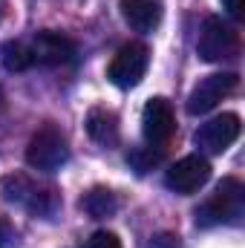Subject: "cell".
<instances>
[{
    "label": "cell",
    "mask_w": 245,
    "mask_h": 248,
    "mask_svg": "<svg viewBox=\"0 0 245 248\" xmlns=\"http://www.w3.org/2000/svg\"><path fill=\"white\" fill-rule=\"evenodd\" d=\"M0 58H3V66L9 72H23L29 69V52H26V44L23 41H9L3 49H0Z\"/></svg>",
    "instance_id": "14"
},
{
    "label": "cell",
    "mask_w": 245,
    "mask_h": 248,
    "mask_svg": "<svg viewBox=\"0 0 245 248\" xmlns=\"http://www.w3.org/2000/svg\"><path fill=\"white\" fill-rule=\"evenodd\" d=\"M162 153L165 150H156V147H133L130 153H127V162L138 170V173H147V170H153V165H159L162 162Z\"/></svg>",
    "instance_id": "15"
},
{
    "label": "cell",
    "mask_w": 245,
    "mask_h": 248,
    "mask_svg": "<svg viewBox=\"0 0 245 248\" xmlns=\"http://www.w3.org/2000/svg\"><path fill=\"white\" fill-rule=\"evenodd\" d=\"M240 87V75L237 72H214V75H205L187 95V113L190 116H205L211 113L222 98H228L231 93H237Z\"/></svg>",
    "instance_id": "7"
},
{
    "label": "cell",
    "mask_w": 245,
    "mask_h": 248,
    "mask_svg": "<svg viewBox=\"0 0 245 248\" xmlns=\"http://www.w3.org/2000/svg\"><path fill=\"white\" fill-rule=\"evenodd\" d=\"M240 130H243V124H240V116L237 113H222V116H216V119L202 124L196 130L193 141H196L199 150L219 156V153H225L240 139Z\"/></svg>",
    "instance_id": "9"
},
{
    "label": "cell",
    "mask_w": 245,
    "mask_h": 248,
    "mask_svg": "<svg viewBox=\"0 0 245 248\" xmlns=\"http://www.w3.org/2000/svg\"><path fill=\"white\" fill-rule=\"evenodd\" d=\"M0 196L12 205L26 208L35 217H52L58 208V193L55 187L41 185L29 173H6L0 179Z\"/></svg>",
    "instance_id": "2"
},
{
    "label": "cell",
    "mask_w": 245,
    "mask_h": 248,
    "mask_svg": "<svg viewBox=\"0 0 245 248\" xmlns=\"http://www.w3.org/2000/svg\"><path fill=\"white\" fill-rule=\"evenodd\" d=\"M119 9H122V17L127 20V26L136 32H153L162 20V9L153 0H122Z\"/></svg>",
    "instance_id": "12"
},
{
    "label": "cell",
    "mask_w": 245,
    "mask_h": 248,
    "mask_svg": "<svg viewBox=\"0 0 245 248\" xmlns=\"http://www.w3.org/2000/svg\"><path fill=\"white\" fill-rule=\"evenodd\" d=\"M69 159V141L58 124H41L26 144V165L38 173H55Z\"/></svg>",
    "instance_id": "3"
},
{
    "label": "cell",
    "mask_w": 245,
    "mask_h": 248,
    "mask_svg": "<svg viewBox=\"0 0 245 248\" xmlns=\"http://www.w3.org/2000/svg\"><path fill=\"white\" fill-rule=\"evenodd\" d=\"M15 246H17V231L12 225V219L0 214V248H15Z\"/></svg>",
    "instance_id": "17"
},
{
    "label": "cell",
    "mask_w": 245,
    "mask_h": 248,
    "mask_svg": "<svg viewBox=\"0 0 245 248\" xmlns=\"http://www.w3.org/2000/svg\"><path fill=\"white\" fill-rule=\"evenodd\" d=\"M84 248H122V240H119L113 231H95V234L84 243Z\"/></svg>",
    "instance_id": "16"
},
{
    "label": "cell",
    "mask_w": 245,
    "mask_h": 248,
    "mask_svg": "<svg viewBox=\"0 0 245 248\" xmlns=\"http://www.w3.org/2000/svg\"><path fill=\"white\" fill-rule=\"evenodd\" d=\"M147 66H150V49L144 44L133 41V44H124L113 55V61L107 66V78L119 90H130V87L141 84V78L147 75Z\"/></svg>",
    "instance_id": "6"
},
{
    "label": "cell",
    "mask_w": 245,
    "mask_h": 248,
    "mask_svg": "<svg viewBox=\"0 0 245 248\" xmlns=\"http://www.w3.org/2000/svg\"><path fill=\"white\" fill-rule=\"evenodd\" d=\"M245 211V187L240 179L228 176L222 179L216 190L196 208V225L214 228V225H234L243 219Z\"/></svg>",
    "instance_id": "1"
},
{
    "label": "cell",
    "mask_w": 245,
    "mask_h": 248,
    "mask_svg": "<svg viewBox=\"0 0 245 248\" xmlns=\"http://www.w3.org/2000/svg\"><path fill=\"white\" fill-rule=\"evenodd\" d=\"M3 107H6V98H3V93H0V113H3Z\"/></svg>",
    "instance_id": "20"
},
{
    "label": "cell",
    "mask_w": 245,
    "mask_h": 248,
    "mask_svg": "<svg viewBox=\"0 0 245 248\" xmlns=\"http://www.w3.org/2000/svg\"><path fill=\"white\" fill-rule=\"evenodd\" d=\"M23 44H26V52H29V63L32 66H63V63H72L75 55H78L75 41L61 35V32H52V29L35 32Z\"/></svg>",
    "instance_id": "5"
},
{
    "label": "cell",
    "mask_w": 245,
    "mask_h": 248,
    "mask_svg": "<svg viewBox=\"0 0 245 248\" xmlns=\"http://www.w3.org/2000/svg\"><path fill=\"white\" fill-rule=\"evenodd\" d=\"M147 248H182V243H179L176 234H170V231H159V234L150 237V246Z\"/></svg>",
    "instance_id": "18"
},
{
    "label": "cell",
    "mask_w": 245,
    "mask_h": 248,
    "mask_svg": "<svg viewBox=\"0 0 245 248\" xmlns=\"http://www.w3.org/2000/svg\"><path fill=\"white\" fill-rule=\"evenodd\" d=\"M208 179H211V162L205 156H199V153L173 162L168 168V173H165V185L170 187L173 193H182V196L196 193Z\"/></svg>",
    "instance_id": "10"
},
{
    "label": "cell",
    "mask_w": 245,
    "mask_h": 248,
    "mask_svg": "<svg viewBox=\"0 0 245 248\" xmlns=\"http://www.w3.org/2000/svg\"><path fill=\"white\" fill-rule=\"evenodd\" d=\"M222 6L234 20H245V0H222Z\"/></svg>",
    "instance_id": "19"
},
{
    "label": "cell",
    "mask_w": 245,
    "mask_h": 248,
    "mask_svg": "<svg viewBox=\"0 0 245 248\" xmlns=\"http://www.w3.org/2000/svg\"><path fill=\"white\" fill-rule=\"evenodd\" d=\"M81 208L92 217V219H107L119 211V196L110 190V187H92L84 199H81Z\"/></svg>",
    "instance_id": "13"
},
{
    "label": "cell",
    "mask_w": 245,
    "mask_h": 248,
    "mask_svg": "<svg viewBox=\"0 0 245 248\" xmlns=\"http://www.w3.org/2000/svg\"><path fill=\"white\" fill-rule=\"evenodd\" d=\"M87 133L95 144L101 147H116L122 141V127H119V116L107 107H92L87 113Z\"/></svg>",
    "instance_id": "11"
},
{
    "label": "cell",
    "mask_w": 245,
    "mask_h": 248,
    "mask_svg": "<svg viewBox=\"0 0 245 248\" xmlns=\"http://www.w3.org/2000/svg\"><path fill=\"white\" fill-rule=\"evenodd\" d=\"M196 52H199L202 61L208 63L231 61V58L240 55V32L231 23H225L219 15H211L202 23L199 41H196Z\"/></svg>",
    "instance_id": "4"
},
{
    "label": "cell",
    "mask_w": 245,
    "mask_h": 248,
    "mask_svg": "<svg viewBox=\"0 0 245 248\" xmlns=\"http://www.w3.org/2000/svg\"><path fill=\"white\" fill-rule=\"evenodd\" d=\"M141 133H144V141L156 150H165L173 136H176V116H173V107L168 98L156 95L144 104L141 110Z\"/></svg>",
    "instance_id": "8"
}]
</instances>
